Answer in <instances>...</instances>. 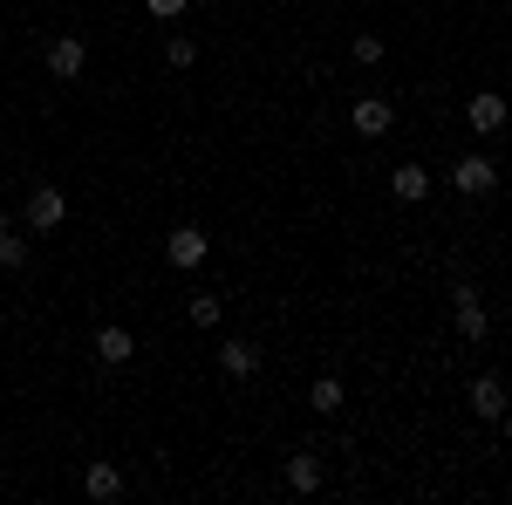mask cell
Segmentation results:
<instances>
[{
    "mask_svg": "<svg viewBox=\"0 0 512 505\" xmlns=\"http://www.w3.org/2000/svg\"><path fill=\"white\" fill-rule=\"evenodd\" d=\"M472 417L478 424H506V383L485 369V376H472Z\"/></svg>",
    "mask_w": 512,
    "mask_h": 505,
    "instance_id": "5b68a950",
    "label": "cell"
},
{
    "mask_svg": "<svg viewBox=\"0 0 512 505\" xmlns=\"http://www.w3.org/2000/svg\"><path fill=\"white\" fill-rule=\"evenodd\" d=\"M321 485V458L315 451H294V458H287V492H315Z\"/></svg>",
    "mask_w": 512,
    "mask_h": 505,
    "instance_id": "7c38bea8",
    "label": "cell"
},
{
    "mask_svg": "<svg viewBox=\"0 0 512 505\" xmlns=\"http://www.w3.org/2000/svg\"><path fill=\"white\" fill-rule=\"evenodd\" d=\"M451 321H458V335H465V342H485V335H492V314H485V301H478L472 287H458V301H451Z\"/></svg>",
    "mask_w": 512,
    "mask_h": 505,
    "instance_id": "8992f818",
    "label": "cell"
},
{
    "mask_svg": "<svg viewBox=\"0 0 512 505\" xmlns=\"http://www.w3.org/2000/svg\"><path fill=\"white\" fill-rule=\"evenodd\" d=\"M0 267H7V273H21V267H28V239L0 233Z\"/></svg>",
    "mask_w": 512,
    "mask_h": 505,
    "instance_id": "e0dca14e",
    "label": "cell"
},
{
    "mask_svg": "<svg viewBox=\"0 0 512 505\" xmlns=\"http://www.w3.org/2000/svg\"><path fill=\"white\" fill-rule=\"evenodd\" d=\"M185 7H192V0H144V14H151V21H178Z\"/></svg>",
    "mask_w": 512,
    "mask_h": 505,
    "instance_id": "d6986e66",
    "label": "cell"
},
{
    "mask_svg": "<svg viewBox=\"0 0 512 505\" xmlns=\"http://www.w3.org/2000/svg\"><path fill=\"white\" fill-rule=\"evenodd\" d=\"M89 349H96V362H110V369H123V362L137 355V335L110 321V328H96V342H89Z\"/></svg>",
    "mask_w": 512,
    "mask_h": 505,
    "instance_id": "30bf717a",
    "label": "cell"
},
{
    "mask_svg": "<svg viewBox=\"0 0 512 505\" xmlns=\"http://www.w3.org/2000/svg\"><path fill=\"white\" fill-rule=\"evenodd\" d=\"M41 62H48V76H55V82H76L82 69H89V41H82V35H55Z\"/></svg>",
    "mask_w": 512,
    "mask_h": 505,
    "instance_id": "6da1fadb",
    "label": "cell"
},
{
    "mask_svg": "<svg viewBox=\"0 0 512 505\" xmlns=\"http://www.w3.org/2000/svg\"><path fill=\"white\" fill-rule=\"evenodd\" d=\"M308 410H315V417H335V410H342V383H335V376H321V383L308 389Z\"/></svg>",
    "mask_w": 512,
    "mask_h": 505,
    "instance_id": "5bb4252c",
    "label": "cell"
},
{
    "mask_svg": "<svg viewBox=\"0 0 512 505\" xmlns=\"http://www.w3.org/2000/svg\"><path fill=\"white\" fill-rule=\"evenodd\" d=\"M164 62H171V69H192V62H198V41L192 35H171V41H164Z\"/></svg>",
    "mask_w": 512,
    "mask_h": 505,
    "instance_id": "2e32d148",
    "label": "cell"
},
{
    "mask_svg": "<svg viewBox=\"0 0 512 505\" xmlns=\"http://www.w3.org/2000/svg\"><path fill=\"white\" fill-rule=\"evenodd\" d=\"M82 492H89V499H123V471L117 465H103V458H89V471H82Z\"/></svg>",
    "mask_w": 512,
    "mask_h": 505,
    "instance_id": "8fae6325",
    "label": "cell"
},
{
    "mask_svg": "<svg viewBox=\"0 0 512 505\" xmlns=\"http://www.w3.org/2000/svg\"><path fill=\"white\" fill-rule=\"evenodd\" d=\"M185 314H192V328H219L226 301H219V294H192V301H185Z\"/></svg>",
    "mask_w": 512,
    "mask_h": 505,
    "instance_id": "9a60e30c",
    "label": "cell"
},
{
    "mask_svg": "<svg viewBox=\"0 0 512 505\" xmlns=\"http://www.w3.org/2000/svg\"><path fill=\"white\" fill-rule=\"evenodd\" d=\"M219 369H226V376H253V369H260V349H253V342H226V349H219Z\"/></svg>",
    "mask_w": 512,
    "mask_h": 505,
    "instance_id": "4fadbf2b",
    "label": "cell"
},
{
    "mask_svg": "<svg viewBox=\"0 0 512 505\" xmlns=\"http://www.w3.org/2000/svg\"><path fill=\"white\" fill-rule=\"evenodd\" d=\"M465 123H472L478 137H499V130H506V96H492V89H478L472 103H465Z\"/></svg>",
    "mask_w": 512,
    "mask_h": 505,
    "instance_id": "52a82bcc",
    "label": "cell"
},
{
    "mask_svg": "<svg viewBox=\"0 0 512 505\" xmlns=\"http://www.w3.org/2000/svg\"><path fill=\"white\" fill-rule=\"evenodd\" d=\"M451 185L465 198H492L499 192V164H492V157H458V164H451Z\"/></svg>",
    "mask_w": 512,
    "mask_h": 505,
    "instance_id": "7a4b0ae2",
    "label": "cell"
},
{
    "mask_svg": "<svg viewBox=\"0 0 512 505\" xmlns=\"http://www.w3.org/2000/svg\"><path fill=\"white\" fill-rule=\"evenodd\" d=\"M0 233H7V212H0Z\"/></svg>",
    "mask_w": 512,
    "mask_h": 505,
    "instance_id": "ffe728a7",
    "label": "cell"
},
{
    "mask_svg": "<svg viewBox=\"0 0 512 505\" xmlns=\"http://www.w3.org/2000/svg\"><path fill=\"white\" fill-rule=\"evenodd\" d=\"M205 253H212V239L198 233V226H171V233H164V260H171V267H205Z\"/></svg>",
    "mask_w": 512,
    "mask_h": 505,
    "instance_id": "3957f363",
    "label": "cell"
},
{
    "mask_svg": "<svg viewBox=\"0 0 512 505\" xmlns=\"http://www.w3.org/2000/svg\"><path fill=\"white\" fill-rule=\"evenodd\" d=\"M390 192L403 198V205H424V198H431L437 185H431V171H424V164L410 157V164H396V171H390Z\"/></svg>",
    "mask_w": 512,
    "mask_h": 505,
    "instance_id": "9c48e42d",
    "label": "cell"
},
{
    "mask_svg": "<svg viewBox=\"0 0 512 505\" xmlns=\"http://www.w3.org/2000/svg\"><path fill=\"white\" fill-rule=\"evenodd\" d=\"M349 123H355V130H362V137H390V130H396V110H390V103H383V96H355Z\"/></svg>",
    "mask_w": 512,
    "mask_h": 505,
    "instance_id": "ba28073f",
    "label": "cell"
},
{
    "mask_svg": "<svg viewBox=\"0 0 512 505\" xmlns=\"http://www.w3.org/2000/svg\"><path fill=\"white\" fill-rule=\"evenodd\" d=\"M349 55L362 62V69H376V62H383V35H355V41H349Z\"/></svg>",
    "mask_w": 512,
    "mask_h": 505,
    "instance_id": "ac0fdd59",
    "label": "cell"
},
{
    "mask_svg": "<svg viewBox=\"0 0 512 505\" xmlns=\"http://www.w3.org/2000/svg\"><path fill=\"white\" fill-rule=\"evenodd\" d=\"M62 219H69V198L55 192V185H28V226L35 233H55Z\"/></svg>",
    "mask_w": 512,
    "mask_h": 505,
    "instance_id": "277c9868",
    "label": "cell"
}]
</instances>
